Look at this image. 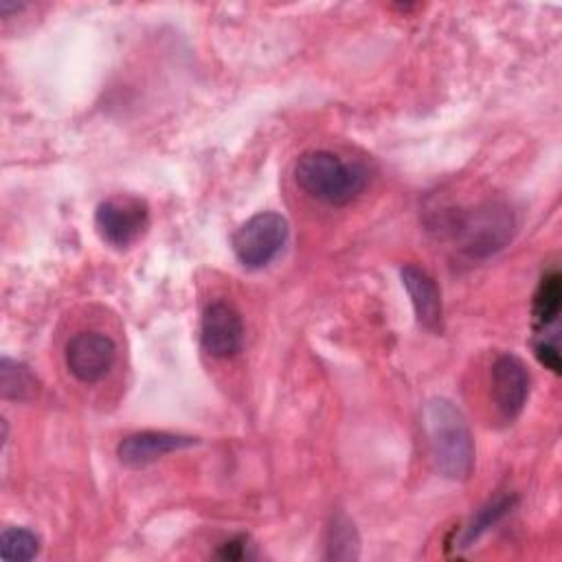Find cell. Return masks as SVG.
<instances>
[{
	"label": "cell",
	"mask_w": 562,
	"mask_h": 562,
	"mask_svg": "<svg viewBox=\"0 0 562 562\" xmlns=\"http://www.w3.org/2000/svg\"><path fill=\"white\" fill-rule=\"evenodd\" d=\"M424 428L437 470L465 481L474 468V441L463 413L446 397H432L424 406Z\"/></svg>",
	"instance_id": "6da1fadb"
},
{
	"label": "cell",
	"mask_w": 562,
	"mask_h": 562,
	"mask_svg": "<svg viewBox=\"0 0 562 562\" xmlns=\"http://www.w3.org/2000/svg\"><path fill=\"white\" fill-rule=\"evenodd\" d=\"M294 178L305 193L334 206L356 200L367 184L362 167L342 162L336 154L325 149L301 154L294 167Z\"/></svg>",
	"instance_id": "7a4b0ae2"
},
{
	"label": "cell",
	"mask_w": 562,
	"mask_h": 562,
	"mask_svg": "<svg viewBox=\"0 0 562 562\" xmlns=\"http://www.w3.org/2000/svg\"><path fill=\"white\" fill-rule=\"evenodd\" d=\"M452 235L461 244L459 248L470 257H487L501 250L514 233V215L507 206L487 202L459 215L452 222Z\"/></svg>",
	"instance_id": "3957f363"
},
{
	"label": "cell",
	"mask_w": 562,
	"mask_h": 562,
	"mask_svg": "<svg viewBox=\"0 0 562 562\" xmlns=\"http://www.w3.org/2000/svg\"><path fill=\"white\" fill-rule=\"evenodd\" d=\"M288 220L274 211H261L246 220L233 235V250L241 266L263 268L268 266L288 239Z\"/></svg>",
	"instance_id": "277c9868"
},
{
	"label": "cell",
	"mask_w": 562,
	"mask_h": 562,
	"mask_svg": "<svg viewBox=\"0 0 562 562\" xmlns=\"http://www.w3.org/2000/svg\"><path fill=\"white\" fill-rule=\"evenodd\" d=\"M149 224V209L140 198L112 195L97 206L94 226L103 241L114 248L132 246Z\"/></svg>",
	"instance_id": "5b68a950"
},
{
	"label": "cell",
	"mask_w": 562,
	"mask_h": 562,
	"mask_svg": "<svg viewBox=\"0 0 562 562\" xmlns=\"http://www.w3.org/2000/svg\"><path fill=\"white\" fill-rule=\"evenodd\" d=\"M114 342L99 331L75 334L66 345V367L79 382L86 384L105 378L114 364Z\"/></svg>",
	"instance_id": "8992f818"
},
{
	"label": "cell",
	"mask_w": 562,
	"mask_h": 562,
	"mask_svg": "<svg viewBox=\"0 0 562 562\" xmlns=\"http://www.w3.org/2000/svg\"><path fill=\"white\" fill-rule=\"evenodd\" d=\"M200 340L202 349L213 358L235 356L244 340V323L239 312L224 301H213L206 305L200 325Z\"/></svg>",
	"instance_id": "52a82bcc"
},
{
	"label": "cell",
	"mask_w": 562,
	"mask_h": 562,
	"mask_svg": "<svg viewBox=\"0 0 562 562\" xmlns=\"http://www.w3.org/2000/svg\"><path fill=\"white\" fill-rule=\"evenodd\" d=\"M529 395V373L514 353H503L492 364V397L505 419H516Z\"/></svg>",
	"instance_id": "ba28073f"
},
{
	"label": "cell",
	"mask_w": 562,
	"mask_h": 562,
	"mask_svg": "<svg viewBox=\"0 0 562 562\" xmlns=\"http://www.w3.org/2000/svg\"><path fill=\"white\" fill-rule=\"evenodd\" d=\"M198 439L189 437V435H176V432H167V430H143V432H134L127 435L119 446H116V454L121 459V463L138 468V465H147L169 452L195 446Z\"/></svg>",
	"instance_id": "9c48e42d"
},
{
	"label": "cell",
	"mask_w": 562,
	"mask_h": 562,
	"mask_svg": "<svg viewBox=\"0 0 562 562\" xmlns=\"http://www.w3.org/2000/svg\"><path fill=\"white\" fill-rule=\"evenodd\" d=\"M400 277L411 296L417 323L424 329L439 334L443 329V305H441L439 288L432 281V277L413 263H406L400 270Z\"/></svg>",
	"instance_id": "30bf717a"
},
{
	"label": "cell",
	"mask_w": 562,
	"mask_h": 562,
	"mask_svg": "<svg viewBox=\"0 0 562 562\" xmlns=\"http://www.w3.org/2000/svg\"><path fill=\"white\" fill-rule=\"evenodd\" d=\"M560 305H562V279L558 270H551L540 279L538 290L533 294L531 314H533L536 327L540 329L549 327L558 318Z\"/></svg>",
	"instance_id": "8fae6325"
},
{
	"label": "cell",
	"mask_w": 562,
	"mask_h": 562,
	"mask_svg": "<svg viewBox=\"0 0 562 562\" xmlns=\"http://www.w3.org/2000/svg\"><path fill=\"white\" fill-rule=\"evenodd\" d=\"M40 553V538L24 527H9L0 536V558L4 562L33 560Z\"/></svg>",
	"instance_id": "7c38bea8"
},
{
	"label": "cell",
	"mask_w": 562,
	"mask_h": 562,
	"mask_svg": "<svg viewBox=\"0 0 562 562\" xmlns=\"http://www.w3.org/2000/svg\"><path fill=\"white\" fill-rule=\"evenodd\" d=\"M327 558L356 560L358 558V533L351 520L338 514L327 531Z\"/></svg>",
	"instance_id": "4fadbf2b"
},
{
	"label": "cell",
	"mask_w": 562,
	"mask_h": 562,
	"mask_svg": "<svg viewBox=\"0 0 562 562\" xmlns=\"http://www.w3.org/2000/svg\"><path fill=\"white\" fill-rule=\"evenodd\" d=\"M0 389L4 400H26L35 389V378L24 364L4 356L0 362Z\"/></svg>",
	"instance_id": "5bb4252c"
},
{
	"label": "cell",
	"mask_w": 562,
	"mask_h": 562,
	"mask_svg": "<svg viewBox=\"0 0 562 562\" xmlns=\"http://www.w3.org/2000/svg\"><path fill=\"white\" fill-rule=\"evenodd\" d=\"M512 505H514V498H509V496L498 498V501L485 505V507L476 514V518H472V522L465 527V531H463V536H461V540H459V542H461L459 547H470V542L476 540V538H479L487 527H492L498 518H503V516L512 509Z\"/></svg>",
	"instance_id": "9a60e30c"
},
{
	"label": "cell",
	"mask_w": 562,
	"mask_h": 562,
	"mask_svg": "<svg viewBox=\"0 0 562 562\" xmlns=\"http://www.w3.org/2000/svg\"><path fill=\"white\" fill-rule=\"evenodd\" d=\"M536 358H538L547 369H551L553 373H560L562 362H560V353H558V347H555V345L544 342V340L536 342Z\"/></svg>",
	"instance_id": "2e32d148"
},
{
	"label": "cell",
	"mask_w": 562,
	"mask_h": 562,
	"mask_svg": "<svg viewBox=\"0 0 562 562\" xmlns=\"http://www.w3.org/2000/svg\"><path fill=\"white\" fill-rule=\"evenodd\" d=\"M220 558L224 560H241V558H248V542L246 538H235V540H228L220 547L217 551Z\"/></svg>",
	"instance_id": "e0dca14e"
}]
</instances>
